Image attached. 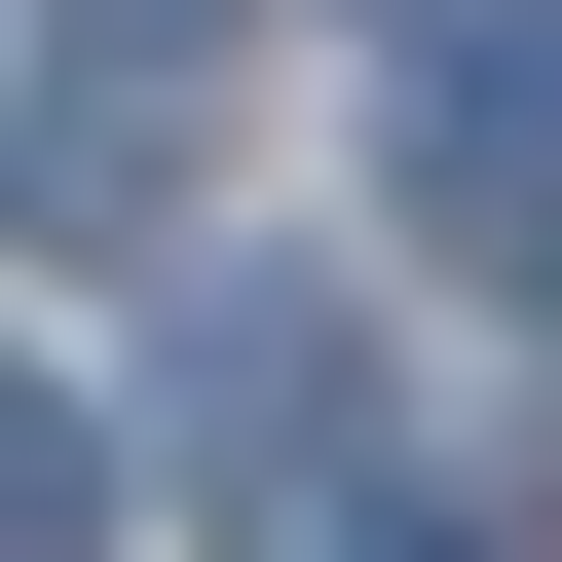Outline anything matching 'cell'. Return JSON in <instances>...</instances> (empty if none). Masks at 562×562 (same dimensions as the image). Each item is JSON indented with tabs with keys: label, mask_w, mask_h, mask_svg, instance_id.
I'll use <instances>...</instances> for the list:
<instances>
[{
	"label": "cell",
	"mask_w": 562,
	"mask_h": 562,
	"mask_svg": "<svg viewBox=\"0 0 562 562\" xmlns=\"http://www.w3.org/2000/svg\"><path fill=\"white\" fill-rule=\"evenodd\" d=\"M413 225L450 262H562V38H413Z\"/></svg>",
	"instance_id": "cell-1"
},
{
	"label": "cell",
	"mask_w": 562,
	"mask_h": 562,
	"mask_svg": "<svg viewBox=\"0 0 562 562\" xmlns=\"http://www.w3.org/2000/svg\"><path fill=\"white\" fill-rule=\"evenodd\" d=\"M0 562H113V413L76 375H0Z\"/></svg>",
	"instance_id": "cell-2"
},
{
	"label": "cell",
	"mask_w": 562,
	"mask_h": 562,
	"mask_svg": "<svg viewBox=\"0 0 562 562\" xmlns=\"http://www.w3.org/2000/svg\"><path fill=\"white\" fill-rule=\"evenodd\" d=\"M150 38H188V0H150Z\"/></svg>",
	"instance_id": "cell-3"
}]
</instances>
